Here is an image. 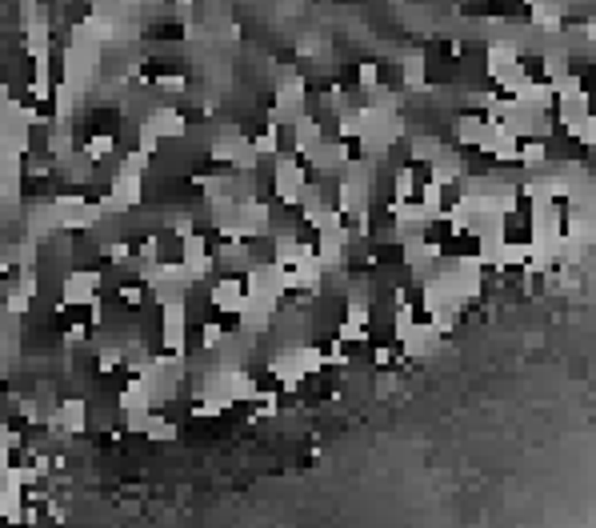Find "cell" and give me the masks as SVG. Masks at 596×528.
Here are the masks:
<instances>
[{
  "label": "cell",
  "mask_w": 596,
  "mask_h": 528,
  "mask_svg": "<svg viewBox=\"0 0 596 528\" xmlns=\"http://www.w3.org/2000/svg\"><path fill=\"white\" fill-rule=\"evenodd\" d=\"M273 152L276 156L300 152V124H273Z\"/></svg>",
  "instance_id": "6da1fadb"
}]
</instances>
